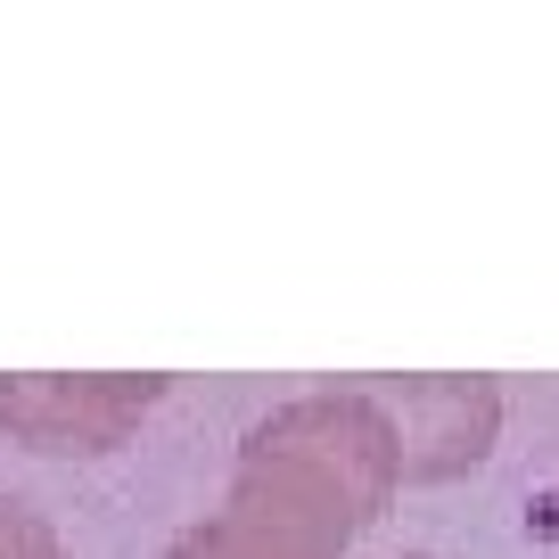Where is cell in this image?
<instances>
[{
	"label": "cell",
	"instance_id": "6da1fadb",
	"mask_svg": "<svg viewBox=\"0 0 559 559\" xmlns=\"http://www.w3.org/2000/svg\"><path fill=\"white\" fill-rule=\"evenodd\" d=\"M493 437V386H461V379H437V386H403V469L419 477H444V469H469Z\"/></svg>",
	"mask_w": 559,
	"mask_h": 559
}]
</instances>
